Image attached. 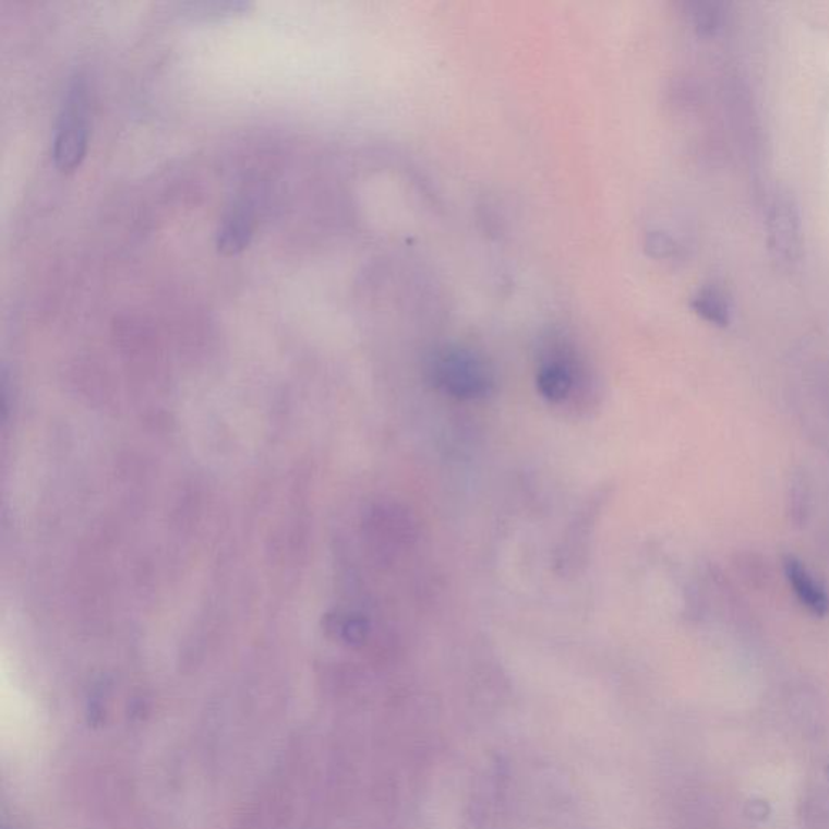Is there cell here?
<instances>
[{
  "mask_svg": "<svg viewBox=\"0 0 829 829\" xmlns=\"http://www.w3.org/2000/svg\"><path fill=\"white\" fill-rule=\"evenodd\" d=\"M88 85L82 75H75L67 86L53 132L52 159L57 169L62 172L79 169L88 152Z\"/></svg>",
  "mask_w": 829,
  "mask_h": 829,
  "instance_id": "cell-1",
  "label": "cell"
},
{
  "mask_svg": "<svg viewBox=\"0 0 829 829\" xmlns=\"http://www.w3.org/2000/svg\"><path fill=\"white\" fill-rule=\"evenodd\" d=\"M692 19H694L695 26L700 32L711 33L718 28L720 23L721 13L718 10L717 3L704 2L695 3L692 7Z\"/></svg>",
  "mask_w": 829,
  "mask_h": 829,
  "instance_id": "cell-9",
  "label": "cell"
},
{
  "mask_svg": "<svg viewBox=\"0 0 829 829\" xmlns=\"http://www.w3.org/2000/svg\"><path fill=\"white\" fill-rule=\"evenodd\" d=\"M784 574L794 590L795 597L801 601L805 610L810 611L814 616L827 617L829 614V597L825 588L812 577L807 567L788 556L784 560Z\"/></svg>",
  "mask_w": 829,
  "mask_h": 829,
  "instance_id": "cell-5",
  "label": "cell"
},
{
  "mask_svg": "<svg viewBox=\"0 0 829 829\" xmlns=\"http://www.w3.org/2000/svg\"><path fill=\"white\" fill-rule=\"evenodd\" d=\"M537 386L544 399L564 403L575 387V367L569 357L554 356L544 360L538 370Z\"/></svg>",
  "mask_w": 829,
  "mask_h": 829,
  "instance_id": "cell-6",
  "label": "cell"
},
{
  "mask_svg": "<svg viewBox=\"0 0 829 829\" xmlns=\"http://www.w3.org/2000/svg\"><path fill=\"white\" fill-rule=\"evenodd\" d=\"M249 9L250 2H185L180 3L179 13L192 20H220L243 15Z\"/></svg>",
  "mask_w": 829,
  "mask_h": 829,
  "instance_id": "cell-7",
  "label": "cell"
},
{
  "mask_svg": "<svg viewBox=\"0 0 829 829\" xmlns=\"http://www.w3.org/2000/svg\"><path fill=\"white\" fill-rule=\"evenodd\" d=\"M768 240L774 256L785 264L795 263L801 253V219L788 196L778 195L768 209Z\"/></svg>",
  "mask_w": 829,
  "mask_h": 829,
  "instance_id": "cell-3",
  "label": "cell"
},
{
  "mask_svg": "<svg viewBox=\"0 0 829 829\" xmlns=\"http://www.w3.org/2000/svg\"><path fill=\"white\" fill-rule=\"evenodd\" d=\"M434 383L457 399H478L493 386L491 371L471 350L450 347L434 356L431 363Z\"/></svg>",
  "mask_w": 829,
  "mask_h": 829,
  "instance_id": "cell-2",
  "label": "cell"
},
{
  "mask_svg": "<svg viewBox=\"0 0 829 829\" xmlns=\"http://www.w3.org/2000/svg\"><path fill=\"white\" fill-rule=\"evenodd\" d=\"M647 249L657 259H670V256H674L675 252H677V245H675L674 240L660 232L651 233L647 242Z\"/></svg>",
  "mask_w": 829,
  "mask_h": 829,
  "instance_id": "cell-10",
  "label": "cell"
},
{
  "mask_svg": "<svg viewBox=\"0 0 829 829\" xmlns=\"http://www.w3.org/2000/svg\"><path fill=\"white\" fill-rule=\"evenodd\" d=\"M256 205L252 199L237 200L227 209L216 233V247L223 255L233 256L249 249L256 229Z\"/></svg>",
  "mask_w": 829,
  "mask_h": 829,
  "instance_id": "cell-4",
  "label": "cell"
},
{
  "mask_svg": "<svg viewBox=\"0 0 829 829\" xmlns=\"http://www.w3.org/2000/svg\"><path fill=\"white\" fill-rule=\"evenodd\" d=\"M692 309L695 310V313L700 314L704 320H707L708 323L717 324V326H728L729 320H731L728 302L714 289L700 290L692 299Z\"/></svg>",
  "mask_w": 829,
  "mask_h": 829,
  "instance_id": "cell-8",
  "label": "cell"
},
{
  "mask_svg": "<svg viewBox=\"0 0 829 829\" xmlns=\"http://www.w3.org/2000/svg\"><path fill=\"white\" fill-rule=\"evenodd\" d=\"M827 773H828V777H829V767H828Z\"/></svg>",
  "mask_w": 829,
  "mask_h": 829,
  "instance_id": "cell-11",
  "label": "cell"
}]
</instances>
